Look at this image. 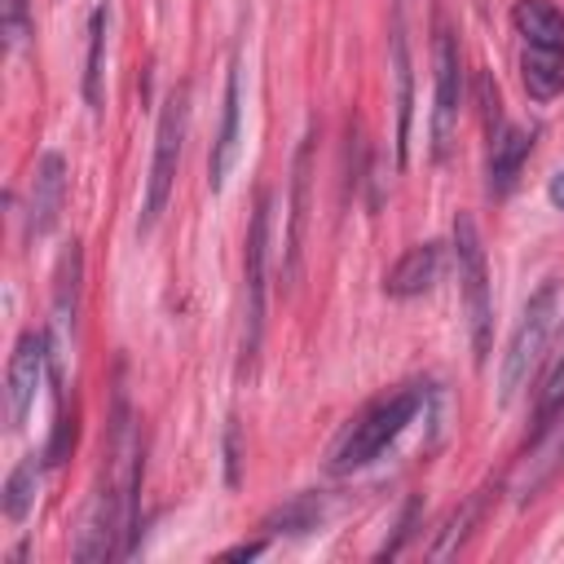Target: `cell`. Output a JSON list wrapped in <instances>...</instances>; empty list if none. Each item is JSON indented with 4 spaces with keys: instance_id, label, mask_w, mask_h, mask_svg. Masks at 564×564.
I'll return each mask as SVG.
<instances>
[{
    "instance_id": "1",
    "label": "cell",
    "mask_w": 564,
    "mask_h": 564,
    "mask_svg": "<svg viewBox=\"0 0 564 564\" xmlns=\"http://www.w3.org/2000/svg\"><path fill=\"white\" fill-rule=\"evenodd\" d=\"M555 317H560V286L542 282L529 295V304H524V313H520V322H516V330L507 339V352H502V370H498V401L502 405H511L529 388L533 370L542 366V352H546V339L555 330Z\"/></svg>"
},
{
    "instance_id": "2",
    "label": "cell",
    "mask_w": 564,
    "mask_h": 564,
    "mask_svg": "<svg viewBox=\"0 0 564 564\" xmlns=\"http://www.w3.org/2000/svg\"><path fill=\"white\" fill-rule=\"evenodd\" d=\"M185 132H189V88L176 84L159 110V128H154V159H150V176H145V198H141V220L137 229L150 234L172 198L176 185V167H181V150H185Z\"/></svg>"
},
{
    "instance_id": "3",
    "label": "cell",
    "mask_w": 564,
    "mask_h": 564,
    "mask_svg": "<svg viewBox=\"0 0 564 564\" xmlns=\"http://www.w3.org/2000/svg\"><path fill=\"white\" fill-rule=\"evenodd\" d=\"M419 405H423V392H419V388H405V392H392V397L375 401V405H370L366 414H357V423L344 432V441L335 445L330 467H335V471H357V467L375 463V458L414 423Z\"/></svg>"
},
{
    "instance_id": "4",
    "label": "cell",
    "mask_w": 564,
    "mask_h": 564,
    "mask_svg": "<svg viewBox=\"0 0 564 564\" xmlns=\"http://www.w3.org/2000/svg\"><path fill=\"white\" fill-rule=\"evenodd\" d=\"M454 264H458V286H463V308H467V330H471L476 366H485L489 348H494V300H489L485 247H480L476 220L467 212H458V220H454Z\"/></svg>"
},
{
    "instance_id": "5",
    "label": "cell",
    "mask_w": 564,
    "mask_h": 564,
    "mask_svg": "<svg viewBox=\"0 0 564 564\" xmlns=\"http://www.w3.org/2000/svg\"><path fill=\"white\" fill-rule=\"evenodd\" d=\"M269 220H273V194H260L247 229L242 251V370L256 366L260 335H264V291H269Z\"/></svg>"
},
{
    "instance_id": "6",
    "label": "cell",
    "mask_w": 564,
    "mask_h": 564,
    "mask_svg": "<svg viewBox=\"0 0 564 564\" xmlns=\"http://www.w3.org/2000/svg\"><path fill=\"white\" fill-rule=\"evenodd\" d=\"M432 66H436V93H432V154L445 159L449 141L458 132V110H463V53L458 35L441 22L432 40Z\"/></svg>"
},
{
    "instance_id": "7",
    "label": "cell",
    "mask_w": 564,
    "mask_h": 564,
    "mask_svg": "<svg viewBox=\"0 0 564 564\" xmlns=\"http://www.w3.org/2000/svg\"><path fill=\"white\" fill-rule=\"evenodd\" d=\"M560 471H564V401L546 419L533 423L529 445H524V454H520V463L511 471V498L516 502L538 498Z\"/></svg>"
},
{
    "instance_id": "8",
    "label": "cell",
    "mask_w": 564,
    "mask_h": 564,
    "mask_svg": "<svg viewBox=\"0 0 564 564\" xmlns=\"http://www.w3.org/2000/svg\"><path fill=\"white\" fill-rule=\"evenodd\" d=\"M48 366H53L48 335L44 330H22L18 344H13V357H9V375H4V414H9L13 432L26 427V419L35 410V392H40Z\"/></svg>"
},
{
    "instance_id": "9",
    "label": "cell",
    "mask_w": 564,
    "mask_h": 564,
    "mask_svg": "<svg viewBox=\"0 0 564 564\" xmlns=\"http://www.w3.org/2000/svg\"><path fill=\"white\" fill-rule=\"evenodd\" d=\"M238 137H242V75H238V66H229L225 97H220V128H216L212 159H207L212 189H225V181H229V172L238 163Z\"/></svg>"
},
{
    "instance_id": "10",
    "label": "cell",
    "mask_w": 564,
    "mask_h": 564,
    "mask_svg": "<svg viewBox=\"0 0 564 564\" xmlns=\"http://www.w3.org/2000/svg\"><path fill=\"white\" fill-rule=\"evenodd\" d=\"M62 198H66V159L57 150L40 154L35 172H31V198H26V234L44 238L57 216H62Z\"/></svg>"
},
{
    "instance_id": "11",
    "label": "cell",
    "mask_w": 564,
    "mask_h": 564,
    "mask_svg": "<svg viewBox=\"0 0 564 564\" xmlns=\"http://www.w3.org/2000/svg\"><path fill=\"white\" fill-rule=\"evenodd\" d=\"M441 264H445V247H441V242H419V247H410V251L388 269L383 291H388L392 300H414V295H423V291H432V286L441 282Z\"/></svg>"
},
{
    "instance_id": "12",
    "label": "cell",
    "mask_w": 564,
    "mask_h": 564,
    "mask_svg": "<svg viewBox=\"0 0 564 564\" xmlns=\"http://www.w3.org/2000/svg\"><path fill=\"white\" fill-rule=\"evenodd\" d=\"M529 150H533V137L529 132H520V128H498L494 137H489V198H507L511 189H516V181H520V167H524V159H529Z\"/></svg>"
},
{
    "instance_id": "13",
    "label": "cell",
    "mask_w": 564,
    "mask_h": 564,
    "mask_svg": "<svg viewBox=\"0 0 564 564\" xmlns=\"http://www.w3.org/2000/svg\"><path fill=\"white\" fill-rule=\"evenodd\" d=\"M308 176H313V132L300 141V150H295V167H291V229H286V269H282L286 282L300 273L304 220H308Z\"/></svg>"
},
{
    "instance_id": "14",
    "label": "cell",
    "mask_w": 564,
    "mask_h": 564,
    "mask_svg": "<svg viewBox=\"0 0 564 564\" xmlns=\"http://www.w3.org/2000/svg\"><path fill=\"white\" fill-rule=\"evenodd\" d=\"M392 75H397V163H405L410 150V110H414V75H410V44H405V18L392 13Z\"/></svg>"
},
{
    "instance_id": "15",
    "label": "cell",
    "mask_w": 564,
    "mask_h": 564,
    "mask_svg": "<svg viewBox=\"0 0 564 564\" xmlns=\"http://www.w3.org/2000/svg\"><path fill=\"white\" fill-rule=\"evenodd\" d=\"M520 79L533 101H551L564 93V48H538L524 44L520 53Z\"/></svg>"
},
{
    "instance_id": "16",
    "label": "cell",
    "mask_w": 564,
    "mask_h": 564,
    "mask_svg": "<svg viewBox=\"0 0 564 564\" xmlns=\"http://www.w3.org/2000/svg\"><path fill=\"white\" fill-rule=\"evenodd\" d=\"M511 22H516V31H520L524 44L564 48V13L551 0H516Z\"/></svg>"
},
{
    "instance_id": "17",
    "label": "cell",
    "mask_w": 564,
    "mask_h": 564,
    "mask_svg": "<svg viewBox=\"0 0 564 564\" xmlns=\"http://www.w3.org/2000/svg\"><path fill=\"white\" fill-rule=\"evenodd\" d=\"M79 278H84V251H79V242H66L62 256H57V273H53V322H57L62 330L75 326Z\"/></svg>"
},
{
    "instance_id": "18",
    "label": "cell",
    "mask_w": 564,
    "mask_h": 564,
    "mask_svg": "<svg viewBox=\"0 0 564 564\" xmlns=\"http://www.w3.org/2000/svg\"><path fill=\"white\" fill-rule=\"evenodd\" d=\"M106 35H110V9L97 4L88 18V62H84V101L93 115H101V75H106Z\"/></svg>"
},
{
    "instance_id": "19",
    "label": "cell",
    "mask_w": 564,
    "mask_h": 564,
    "mask_svg": "<svg viewBox=\"0 0 564 564\" xmlns=\"http://www.w3.org/2000/svg\"><path fill=\"white\" fill-rule=\"evenodd\" d=\"M480 511H485V489H476L471 498H463V502L445 516V524L436 529V538H432V546H427V560H449V555L467 542V533L476 529Z\"/></svg>"
},
{
    "instance_id": "20",
    "label": "cell",
    "mask_w": 564,
    "mask_h": 564,
    "mask_svg": "<svg viewBox=\"0 0 564 564\" xmlns=\"http://www.w3.org/2000/svg\"><path fill=\"white\" fill-rule=\"evenodd\" d=\"M326 520V498L322 494H295L291 502H282L269 520L264 533H286V538H304Z\"/></svg>"
},
{
    "instance_id": "21",
    "label": "cell",
    "mask_w": 564,
    "mask_h": 564,
    "mask_svg": "<svg viewBox=\"0 0 564 564\" xmlns=\"http://www.w3.org/2000/svg\"><path fill=\"white\" fill-rule=\"evenodd\" d=\"M35 476H40L35 454L22 458V463L9 471V480H4V516H9V520H26V511H31V502H35Z\"/></svg>"
},
{
    "instance_id": "22",
    "label": "cell",
    "mask_w": 564,
    "mask_h": 564,
    "mask_svg": "<svg viewBox=\"0 0 564 564\" xmlns=\"http://www.w3.org/2000/svg\"><path fill=\"white\" fill-rule=\"evenodd\" d=\"M0 31H4V48H22L26 35H31V13H26V0H0Z\"/></svg>"
},
{
    "instance_id": "23",
    "label": "cell",
    "mask_w": 564,
    "mask_h": 564,
    "mask_svg": "<svg viewBox=\"0 0 564 564\" xmlns=\"http://www.w3.org/2000/svg\"><path fill=\"white\" fill-rule=\"evenodd\" d=\"M560 401H564V357L551 366V375H546V383H542V392H538V419H546Z\"/></svg>"
},
{
    "instance_id": "24",
    "label": "cell",
    "mask_w": 564,
    "mask_h": 564,
    "mask_svg": "<svg viewBox=\"0 0 564 564\" xmlns=\"http://www.w3.org/2000/svg\"><path fill=\"white\" fill-rule=\"evenodd\" d=\"M414 520H419V498H410V507H405V516H401V524H397V538H392V542H388L379 555H397V551L405 546V538L414 533Z\"/></svg>"
},
{
    "instance_id": "25",
    "label": "cell",
    "mask_w": 564,
    "mask_h": 564,
    "mask_svg": "<svg viewBox=\"0 0 564 564\" xmlns=\"http://www.w3.org/2000/svg\"><path fill=\"white\" fill-rule=\"evenodd\" d=\"M225 467H229V485H238V427L225 432Z\"/></svg>"
},
{
    "instance_id": "26",
    "label": "cell",
    "mask_w": 564,
    "mask_h": 564,
    "mask_svg": "<svg viewBox=\"0 0 564 564\" xmlns=\"http://www.w3.org/2000/svg\"><path fill=\"white\" fill-rule=\"evenodd\" d=\"M264 551V542H247V546H234V551H225L229 560H251V555H260Z\"/></svg>"
},
{
    "instance_id": "27",
    "label": "cell",
    "mask_w": 564,
    "mask_h": 564,
    "mask_svg": "<svg viewBox=\"0 0 564 564\" xmlns=\"http://www.w3.org/2000/svg\"><path fill=\"white\" fill-rule=\"evenodd\" d=\"M546 194H551V203L564 212V172L560 176H551V185H546Z\"/></svg>"
},
{
    "instance_id": "28",
    "label": "cell",
    "mask_w": 564,
    "mask_h": 564,
    "mask_svg": "<svg viewBox=\"0 0 564 564\" xmlns=\"http://www.w3.org/2000/svg\"><path fill=\"white\" fill-rule=\"evenodd\" d=\"M560 335H564V326H560Z\"/></svg>"
}]
</instances>
